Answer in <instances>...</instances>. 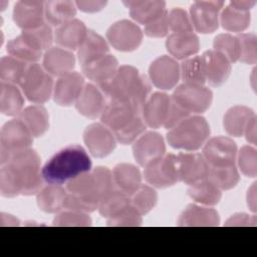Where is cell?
<instances>
[{
    "instance_id": "obj_1",
    "label": "cell",
    "mask_w": 257,
    "mask_h": 257,
    "mask_svg": "<svg viewBox=\"0 0 257 257\" xmlns=\"http://www.w3.org/2000/svg\"><path fill=\"white\" fill-rule=\"evenodd\" d=\"M40 158L31 149L12 153L1 159L0 192L12 198L19 194L33 195L40 192L43 183Z\"/></svg>"
},
{
    "instance_id": "obj_2",
    "label": "cell",
    "mask_w": 257,
    "mask_h": 257,
    "mask_svg": "<svg viewBox=\"0 0 257 257\" xmlns=\"http://www.w3.org/2000/svg\"><path fill=\"white\" fill-rule=\"evenodd\" d=\"M112 174L107 168L97 167L92 171L67 182L64 208L78 212H92L104 197L113 190Z\"/></svg>"
},
{
    "instance_id": "obj_3",
    "label": "cell",
    "mask_w": 257,
    "mask_h": 257,
    "mask_svg": "<svg viewBox=\"0 0 257 257\" xmlns=\"http://www.w3.org/2000/svg\"><path fill=\"white\" fill-rule=\"evenodd\" d=\"M91 160L80 146H68L56 153L42 168L43 180L51 185H61L89 172Z\"/></svg>"
},
{
    "instance_id": "obj_4",
    "label": "cell",
    "mask_w": 257,
    "mask_h": 257,
    "mask_svg": "<svg viewBox=\"0 0 257 257\" xmlns=\"http://www.w3.org/2000/svg\"><path fill=\"white\" fill-rule=\"evenodd\" d=\"M98 86L110 99L130 100L140 108L151 91L148 78L131 65H121L108 81Z\"/></svg>"
},
{
    "instance_id": "obj_5",
    "label": "cell",
    "mask_w": 257,
    "mask_h": 257,
    "mask_svg": "<svg viewBox=\"0 0 257 257\" xmlns=\"http://www.w3.org/2000/svg\"><path fill=\"white\" fill-rule=\"evenodd\" d=\"M53 40L51 28L48 24L22 33L7 43V52L10 56L25 62H36L42 55L43 50L50 48Z\"/></svg>"
},
{
    "instance_id": "obj_6",
    "label": "cell",
    "mask_w": 257,
    "mask_h": 257,
    "mask_svg": "<svg viewBox=\"0 0 257 257\" xmlns=\"http://www.w3.org/2000/svg\"><path fill=\"white\" fill-rule=\"evenodd\" d=\"M210 136V126L202 116H188L167 134L171 147L186 151L199 150Z\"/></svg>"
},
{
    "instance_id": "obj_7",
    "label": "cell",
    "mask_w": 257,
    "mask_h": 257,
    "mask_svg": "<svg viewBox=\"0 0 257 257\" xmlns=\"http://www.w3.org/2000/svg\"><path fill=\"white\" fill-rule=\"evenodd\" d=\"M27 99L34 103L47 101L53 91L51 75L38 63L30 64L20 84Z\"/></svg>"
},
{
    "instance_id": "obj_8",
    "label": "cell",
    "mask_w": 257,
    "mask_h": 257,
    "mask_svg": "<svg viewBox=\"0 0 257 257\" xmlns=\"http://www.w3.org/2000/svg\"><path fill=\"white\" fill-rule=\"evenodd\" d=\"M172 99L189 114L202 113L210 107L213 93L203 85L183 83L175 89Z\"/></svg>"
},
{
    "instance_id": "obj_9",
    "label": "cell",
    "mask_w": 257,
    "mask_h": 257,
    "mask_svg": "<svg viewBox=\"0 0 257 257\" xmlns=\"http://www.w3.org/2000/svg\"><path fill=\"white\" fill-rule=\"evenodd\" d=\"M141 108L130 100L110 99L105 105L100 119L101 122L108 127L113 135L126 128L138 116H140Z\"/></svg>"
},
{
    "instance_id": "obj_10",
    "label": "cell",
    "mask_w": 257,
    "mask_h": 257,
    "mask_svg": "<svg viewBox=\"0 0 257 257\" xmlns=\"http://www.w3.org/2000/svg\"><path fill=\"white\" fill-rule=\"evenodd\" d=\"M144 175L147 182L157 188L175 185L179 181L177 156L168 154L149 163L145 167Z\"/></svg>"
},
{
    "instance_id": "obj_11",
    "label": "cell",
    "mask_w": 257,
    "mask_h": 257,
    "mask_svg": "<svg viewBox=\"0 0 257 257\" xmlns=\"http://www.w3.org/2000/svg\"><path fill=\"white\" fill-rule=\"evenodd\" d=\"M32 137L33 136L20 118L6 122L0 135L1 159L12 153L28 149L33 142Z\"/></svg>"
},
{
    "instance_id": "obj_12",
    "label": "cell",
    "mask_w": 257,
    "mask_h": 257,
    "mask_svg": "<svg viewBox=\"0 0 257 257\" xmlns=\"http://www.w3.org/2000/svg\"><path fill=\"white\" fill-rule=\"evenodd\" d=\"M223 1H196L190 7L191 22L200 33H213L219 26V12Z\"/></svg>"
},
{
    "instance_id": "obj_13",
    "label": "cell",
    "mask_w": 257,
    "mask_h": 257,
    "mask_svg": "<svg viewBox=\"0 0 257 257\" xmlns=\"http://www.w3.org/2000/svg\"><path fill=\"white\" fill-rule=\"evenodd\" d=\"M106 38L115 49L120 51H133L142 43L143 32L134 22L120 20L113 23L108 28Z\"/></svg>"
},
{
    "instance_id": "obj_14",
    "label": "cell",
    "mask_w": 257,
    "mask_h": 257,
    "mask_svg": "<svg viewBox=\"0 0 257 257\" xmlns=\"http://www.w3.org/2000/svg\"><path fill=\"white\" fill-rule=\"evenodd\" d=\"M237 146L233 140L227 137L211 139L204 147L203 157L209 167L235 166Z\"/></svg>"
},
{
    "instance_id": "obj_15",
    "label": "cell",
    "mask_w": 257,
    "mask_h": 257,
    "mask_svg": "<svg viewBox=\"0 0 257 257\" xmlns=\"http://www.w3.org/2000/svg\"><path fill=\"white\" fill-rule=\"evenodd\" d=\"M176 156L179 181L191 186L208 177L209 165L203 155L198 153H181Z\"/></svg>"
},
{
    "instance_id": "obj_16",
    "label": "cell",
    "mask_w": 257,
    "mask_h": 257,
    "mask_svg": "<svg viewBox=\"0 0 257 257\" xmlns=\"http://www.w3.org/2000/svg\"><path fill=\"white\" fill-rule=\"evenodd\" d=\"M149 74L152 82L158 88L172 89L179 81L180 65L172 57L163 55L152 62Z\"/></svg>"
},
{
    "instance_id": "obj_17",
    "label": "cell",
    "mask_w": 257,
    "mask_h": 257,
    "mask_svg": "<svg viewBox=\"0 0 257 257\" xmlns=\"http://www.w3.org/2000/svg\"><path fill=\"white\" fill-rule=\"evenodd\" d=\"M83 140L92 156L103 158L115 148V139L112 132L100 123L88 125L83 133Z\"/></svg>"
},
{
    "instance_id": "obj_18",
    "label": "cell",
    "mask_w": 257,
    "mask_h": 257,
    "mask_svg": "<svg viewBox=\"0 0 257 257\" xmlns=\"http://www.w3.org/2000/svg\"><path fill=\"white\" fill-rule=\"evenodd\" d=\"M84 79L78 72H68L59 76L54 88L53 99L62 106H69L76 102L83 89Z\"/></svg>"
},
{
    "instance_id": "obj_19",
    "label": "cell",
    "mask_w": 257,
    "mask_h": 257,
    "mask_svg": "<svg viewBox=\"0 0 257 257\" xmlns=\"http://www.w3.org/2000/svg\"><path fill=\"white\" fill-rule=\"evenodd\" d=\"M136 161L143 167L165 155L166 147L162 136L155 132H148L135 143L133 147Z\"/></svg>"
},
{
    "instance_id": "obj_20",
    "label": "cell",
    "mask_w": 257,
    "mask_h": 257,
    "mask_svg": "<svg viewBox=\"0 0 257 257\" xmlns=\"http://www.w3.org/2000/svg\"><path fill=\"white\" fill-rule=\"evenodd\" d=\"M171 104V97L163 92L153 93L143 104L141 111L145 123L153 128L165 124Z\"/></svg>"
},
{
    "instance_id": "obj_21",
    "label": "cell",
    "mask_w": 257,
    "mask_h": 257,
    "mask_svg": "<svg viewBox=\"0 0 257 257\" xmlns=\"http://www.w3.org/2000/svg\"><path fill=\"white\" fill-rule=\"evenodd\" d=\"M44 4L42 1H18L13 10V20L23 30L37 28L44 24Z\"/></svg>"
},
{
    "instance_id": "obj_22",
    "label": "cell",
    "mask_w": 257,
    "mask_h": 257,
    "mask_svg": "<svg viewBox=\"0 0 257 257\" xmlns=\"http://www.w3.org/2000/svg\"><path fill=\"white\" fill-rule=\"evenodd\" d=\"M206 80L213 86L222 85L229 77L231 64L228 58L216 50H207L202 55Z\"/></svg>"
},
{
    "instance_id": "obj_23",
    "label": "cell",
    "mask_w": 257,
    "mask_h": 257,
    "mask_svg": "<svg viewBox=\"0 0 257 257\" xmlns=\"http://www.w3.org/2000/svg\"><path fill=\"white\" fill-rule=\"evenodd\" d=\"M105 105L103 92L100 88H97L91 83L84 85L75 102V106L79 113L89 118H95L101 115Z\"/></svg>"
},
{
    "instance_id": "obj_24",
    "label": "cell",
    "mask_w": 257,
    "mask_h": 257,
    "mask_svg": "<svg viewBox=\"0 0 257 257\" xmlns=\"http://www.w3.org/2000/svg\"><path fill=\"white\" fill-rule=\"evenodd\" d=\"M88 30L84 23L78 19L69 20L60 25L55 31L56 43L69 50L78 49L86 37Z\"/></svg>"
},
{
    "instance_id": "obj_25",
    "label": "cell",
    "mask_w": 257,
    "mask_h": 257,
    "mask_svg": "<svg viewBox=\"0 0 257 257\" xmlns=\"http://www.w3.org/2000/svg\"><path fill=\"white\" fill-rule=\"evenodd\" d=\"M81 66L84 75L100 85L108 81L113 76L118 68V63L113 55L105 54Z\"/></svg>"
},
{
    "instance_id": "obj_26",
    "label": "cell",
    "mask_w": 257,
    "mask_h": 257,
    "mask_svg": "<svg viewBox=\"0 0 257 257\" xmlns=\"http://www.w3.org/2000/svg\"><path fill=\"white\" fill-rule=\"evenodd\" d=\"M169 53L177 59H187L200 48L198 36L193 32L172 33L166 42Z\"/></svg>"
},
{
    "instance_id": "obj_27",
    "label": "cell",
    "mask_w": 257,
    "mask_h": 257,
    "mask_svg": "<svg viewBox=\"0 0 257 257\" xmlns=\"http://www.w3.org/2000/svg\"><path fill=\"white\" fill-rule=\"evenodd\" d=\"M74 64V55L61 47H50L46 50L43 57V67L52 75L61 76L71 72Z\"/></svg>"
},
{
    "instance_id": "obj_28",
    "label": "cell",
    "mask_w": 257,
    "mask_h": 257,
    "mask_svg": "<svg viewBox=\"0 0 257 257\" xmlns=\"http://www.w3.org/2000/svg\"><path fill=\"white\" fill-rule=\"evenodd\" d=\"M123 3L130 8L132 18L146 25L158 19L167 11L165 1H128Z\"/></svg>"
},
{
    "instance_id": "obj_29",
    "label": "cell",
    "mask_w": 257,
    "mask_h": 257,
    "mask_svg": "<svg viewBox=\"0 0 257 257\" xmlns=\"http://www.w3.org/2000/svg\"><path fill=\"white\" fill-rule=\"evenodd\" d=\"M219 215L214 209L190 205L180 216V226H217Z\"/></svg>"
},
{
    "instance_id": "obj_30",
    "label": "cell",
    "mask_w": 257,
    "mask_h": 257,
    "mask_svg": "<svg viewBox=\"0 0 257 257\" xmlns=\"http://www.w3.org/2000/svg\"><path fill=\"white\" fill-rule=\"evenodd\" d=\"M112 180L118 190L131 196L141 186L142 177L134 165L119 164L113 169Z\"/></svg>"
},
{
    "instance_id": "obj_31",
    "label": "cell",
    "mask_w": 257,
    "mask_h": 257,
    "mask_svg": "<svg viewBox=\"0 0 257 257\" xmlns=\"http://www.w3.org/2000/svg\"><path fill=\"white\" fill-rule=\"evenodd\" d=\"M76 14V5L69 0H52L44 4V15L46 21L53 26H60L72 20Z\"/></svg>"
},
{
    "instance_id": "obj_32",
    "label": "cell",
    "mask_w": 257,
    "mask_h": 257,
    "mask_svg": "<svg viewBox=\"0 0 257 257\" xmlns=\"http://www.w3.org/2000/svg\"><path fill=\"white\" fill-rule=\"evenodd\" d=\"M108 54V45L105 40L92 30H88L85 39L77 49L78 60L81 65Z\"/></svg>"
},
{
    "instance_id": "obj_33",
    "label": "cell",
    "mask_w": 257,
    "mask_h": 257,
    "mask_svg": "<svg viewBox=\"0 0 257 257\" xmlns=\"http://www.w3.org/2000/svg\"><path fill=\"white\" fill-rule=\"evenodd\" d=\"M253 116L255 113L251 108L241 105L233 106L224 115V127L230 136L241 137Z\"/></svg>"
},
{
    "instance_id": "obj_34",
    "label": "cell",
    "mask_w": 257,
    "mask_h": 257,
    "mask_svg": "<svg viewBox=\"0 0 257 257\" xmlns=\"http://www.w3.org/2000/svg\"><path fill=\"white\" fill-rule=\"evenodd\" d=\"M67 193L60 185H49L37 195V204L40 210L46 213H56L64 208Z\"/></svg>"
},
{
    "instance_id": "obj_35",
    "label": "cell",
    "mask_w": 257,
    "mask_h": 257,
    "mask_svg": "<svg viewBox=\"0 0 257 257\" xmlns=\"http://www.w3.org/2000/svg\"><path fill=\"white\" fill-rule=\"evenodd\" d=\"M33 137L42 136L49 126L46 109L41 105H31L20 113L19 117Z\"/></svg>"
},
{
    "instance_id": "obj_36",
    "label": "cell",
    "mask_w": 257,
    "mask_h": 257,
    "mask_svg": "<svg viewBox=\"0 0 257 257\" xmlns=\"http://www.w3.org/2000/svg\"><path fill=\"white\" fill-rule=\"evenodd\" d=\"M131 206V196L120 190H112L100 202L98 210L101 216L111 219Z\"/></svg>"
},
{
    "instance_id": "obj_37",
    "label": "cell",
    "mask_w": 257,
    "mask_h": 257,
    "mask_svg": "<svg viewBox=\"0 0 257 257\" xmlns=\"http://www.w3.org/2000/svg\"><path fill=\"white\" fill-rule=\"evenodd\" d=\"M188 194L195 202L209 206L218 204L222 197L221 190L207 178L191 185Z\"/></svg>"
},
{
    "instance_id": "obj_38",
    "label": "cell",
    "mask_w": 257,
    "mask_h": 257,
    "mask_svg": "<svg viewBox=\"0 0 257 257\" xmlns=\"http://www.w3.org/2000/svg\"><path fill=\"white\" fill-rule=\"evenodd\" d=\"M29 65L13 56H4L0 60V77L4 82L21 84Z\"/></svg>"
},
{
    "instance_id": "obj_39",
    "label": "cell",
    "mask_w": 257,
    "mask_h": 257,
    "mask_svg": "<svg viewBox=\"0 0 257 257\" xmlns=\"http://www.w3.org/2000/svg\"><path fill=\"white\" fill-rule=\"evenodd\" d=\"M23 104L24 99L19 89L14 84L1 81V112L10 116L16 115L21 111Z\"/></svg>"
},
{
    "instance_id": "obj_40",
    "label": "cell",
    "mask_w": 257,
    "mask_h": 257,
    "mask_svg": "<svg viewBox=\"0 0 257 257\" xmlns=\"http://www.w3.org/2000/svg\"><path fill=\"white\" fill-rule=\"evenodd\" d=\"M250 12L234 8L229 4L221 13L220 21L222 27L228 31L241 32L250 24Z\"/></svg>"
},
{
    "instance_id": "obj_41",
    "label": "cell",
    "mask_w": 257,
    "mask_h": 257,
    "mask_svg": "<svg viewBox=\"0 0 257 257\" xmlns=\"http://www.w3.org/2000/svg\"><path fill=\"white\" fill-rule=\"evenodd\" d=\"M180 72L184 83L203 85L206 81L202 56L185 59L180 66Z\"/></svg>"
},
{
    "instance_id": "obj_42",
    "label": "cell",
    "mask_w": 257,
    "mask_h": 257,
    "mask_svg": "<svg viewBox=\"0 0 257 257\" xmlns=\"http://www.w3.org/2000/svg\"><path fill=\"white\" fill-rule=\"evenodd\" d=\"M208 180L220 190H230L239 182V174L235 166L209 167Z\"/></svg>"
},
{
    "instance_id": "obj_43",
    "label": "cell",
    "mask_w": 257,
    "mask_h": 257,
    "mask_svg": "<svg viewBox=\"0 0 257 257\" xmlns=\"http://www.w3.org/2000/svg\"><path fill=\"white\" fill-rule=\"evenodd\" d=\"M214 50L225 55L230 62H236L241 54V45L238 36L223 33L214 39Z\"/></svg>"
},
{
    "instance_id": "obj_44",
    "label": "cell",
    "mask_w": 257,
    "mask_h": 257,
    "mask_svg": "<svg viewBox=\"0 0 257 257\" xmlns=\"http://www.w3.org/2000/svg\"><path fill=\"white\" fill-rule=\"evenodd\" d=\"M157 200L156 191L147 185H141L131 195V205L142 215L149 213L155 207Z\"/></svg>"
},
{
    "instance_id": "obj_45",
    "label": "cell",
    "mask_w": 257,
    "mask_h": 257,
    "mask_svg": "<svg viewBox=\"0 0 257 257\" xmlns=\"http://www.w3.org/2000/svg\"><path fill=\"white\" fill-rule=\"evenodd\" d=\"M238 165L241 172L250 178L257 175V152L250 146L243 147L238 155Z\"/></svg>"
},
{
    "instance_id": "obj_46",
    "label": "cell",
    "mask_w": 257,
    "mask_h": 257,
    "mask_svg": "<svg viewBox=\"0 0 257 257\" xmlns=\"http://www.w3.org/2000/svg\"><path fill=\"white\" fill-rule=\"evenodd\" d=\"M168 25L174 33L193 32V25L188 13L182 8H174L168 13Z\"/></svg>"
},
{
    "instance_id": "obj_47",
    "label": "cell",
    "mask_w": 257,
    "mask_h": 257,
    "mask_svg": "<svg viewBox=\"0 0 257 257\" xmlns=\"http://www.w3.org/2000/svg\"><path fill=\"white\" fill-rule=\"evenodd\" d=\"M240 40L241 54L239 60L244 63L255 64L257 61L256 36L253 33H241L237 35Z\"/></svg>"
},
{
    "instance_id": "obj_48",
    "label": "cell",
    "mask_w": 257,
    "mask_h": 257,
    "mask_svg": "<svg viewBox=\"0 0 257 257\" xmlns=\"http://www.w3.org/2000/svg\"><path fill=\"white\" fill-rule=\"evenodd\" d=\"M54 226H90L91 220L84 212L72 211L63 212L55 217Z\"/></svg>"
},
{
    "instance_id": "obj_49",
    "label": "cell",
    "mask_w": 257,
    "mask_h": 257,
    "mask_svg": "<svg viewBox=\"0 0 257 257\" xmlns=\"http://www.w3.org/2000/svg\"><path fill=\"white\" fill-rule=\"evenodd\" d=\"M146 130V123L143 117L138 116L126 128L114 134L115 139L122 145H127L133 143L137 138L144 133Z\"/></svg>"
},
{
    "instance_id": "obj_50",
    "label": "cell",
    "mask_w": 257,
    "mask_h": 257,
    "mask_svg": "<svg viewBox=\"0 0 257 257\" xmlns=\"http://www.w3.org/2000/svg\"><path fill=\"white\" fill-rule=\"evenodd\" d=\"M141 216L142 214L131 205L116 217L108 219L107 224L110 226H140L142 224Z\"/></svg>"
},
{
    "instance_id": "obj_51",
    "label": "cell",
    "mask_w": 257,
    "mask_h": 257,
    "mask_svg": "<svg viewBox=\"0 0 257 257\" xmlns=\"http://www.w3.org/2000/svg\"><path fill=\"white\" fill-rule=\"evenodd\" d=\"M145 33L150 37H164L169 31L168 12L166 11L161 17L145 25Z\"/></svg>"
},
{
    "instance_id": "obj_52",
    "label": "cell",
    "mask_w": 257,
    "mask_h": 257,
    "mask_svg": "<svg viewBox=\"0 0 257 257\" xmlns=\"http://www.w3.org/2000/svg\"><path fill=\"white\" fill-rule=\"evenodd\" d=\"M106 3H107L106 1H101V0H88V1L78 0L75 2V5H76V8L80 9L83 12L94 13L103 9Z\"/></svg>"
},
{
    "instance_id": "obj_53",
    "label": "cell",
    "mask_w": 257,
    "mask_h": 257,
    "mask_svg": "<svg viewBox=\"0 0 257 257\" xmlns=\"http://www.w3.org/2000/svg\"><path fill=\"white\" fill-rule=\"evenodd\" d=\"M256 218L250 217L245 214H237L232 216L226 223L227 226H248V225H255Z\"/></svg>"
},
{
    "instance_id": "obj_54",
    "label": "cell",
    "mask_w": 257,
    "mask_h": 257,
    "mask_svg": "<svg viewBox=\"0 0 257 257\" xmlns=\"http://www.w3.org/2000/svg\"><path fill=\"white\" fill-rule=\"evenodd\" d=\"M244 134L248 142H250L252 145L256 144V116H253L248 122Z\"/></svg>"
},
{
    "instance_id": "obj_55",
    "label": "cell",
    "mask_w": 257,
    "mask_h": 257,
    "mask_svg": "<svg viewBox=\"0 0 257 257\" xmlns=\"http://www.w3.org/2000/svg\"><path fill=\"white\" fill-rule=\"evenodd\" d=\"M256 4L255 1L253 0H245V1H232L230 2V5L233 6L236 9L242 10V11H249L254 5Z\"/></svg>"
}]
</instances>
